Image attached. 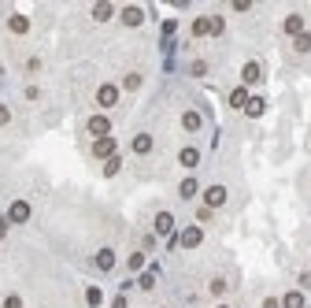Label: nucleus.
<instances>
[{
    "label": "nucleus",
    "instance_id": "nucleus-1",
    "mask_svg": "<svg viewBox=\"0 0 311 308\" xmlns=\"http://www.w3.org/2000/svg\"><path fill=\"white\" fill-rule=\"evenodd\" d=\"M89 134L97 137V141H100V137H112V119H107V115H93L89 119Z\"/></svg>",
    "mask_w": 311,
    "mask_h": 308
},
{
    "label": "nucleus",
    "instance_id": "nucleus-2",
    "mask_svg": "<svg viewBox=\"0 0 311 308\" xmlns=\"http://www.w3.org/2000/svg\"><path fill=\"white\" fill-rule=\"evenodd\" d=\"M93 156H100V160H112V156H115V137H100V141L93 145Z\"/></svg>",
    "mask_w": 311,
    "mask_h": 308
},
{
    "label": "nucleus",
    "instance_id": "nucleus-3",
    "mask_svg": "<svg viewBox=\"0 0 311 308\" xmlns=\"http://www.w3.org/2000/svg\"><path fill=\"white\" fill-rule=\"evenodd\" d=\"M204 201H208V208H219V204H226V186H211V190L204 193Z\"/></svg>",
    "mask_w": 311,
    "mask_h": 308
},
{
    "label": "nucleus",
    "instance_id": "nucleus-4",
    "mask_svg": "<svg viewBox=\"0 0 311 308\" xmlns=\"http://www.w3.org/2000/svg\"><path fill=\"white\" fill-rule=\"evenodd\" d=\"M8 219H11V223H26V219H30V204H26V201H15L11 212H8Z\"/></svg>",
    "mask_w": 311,
    "mask_h": 308
},
{
    "label": "nucleus",
    "instance_id": "nucleus-5",
    "mask_svg": "<svg viewBox=\"0 0 311 308\" xmlns=\"http://www.w3.org/2000/svg\"><path fill=\"white\" fill-rule=\"evenodd\" d=\"M178 241L185 245V249H196V245L204 241V234H200V227H189V230H185V234H182Z\"/></svg>",
    "mask_w": 311,
    "mask_h": 308
},
{
    "label": "nucleus",
    "instance_id": "nucleus-6",
    "mask_svg": "<svg viewBox=\"0 0 311 308\" xmlns=\"http://www.w3.org/2000/svg\"><path fill=\"white\" fill-rule=\"evenodd\" d=\"M97 100H100L104 108H112V104L119 100V89H115V86H100V89H97Z\"/></svg>",
    "mask_w": 311,
    "mask_h": 308
},
{
    "label": "nucleus",
    "instance_id": "nucleus-7",
    "mask_svg": "<svg viewBox=\"0 0 311 308\" xmlns=\"http://www.w3.org/2000/svg\"><path fill=\"white\" fill-rule=\"evenodd\" d=\"M97 268H100V271H112V268H115V253H112V249H100V253H97Z\"/></svg>",
    "mask_w": 311,
    "mask_h": 308
},
{
    "label": "nucleus",
    "instance_id": "nucleus-8",
    "mask_svg": "<svg viewBox=\"0 0 311 308\" xmlns=\"http://www.w3.org/2000/svg\"><path fill=\"white\" fill-rule=\"evenodd\" d=\"M141 19H145L141 8H126V11H122V23H126V26H141Z\"/></svg>",
    "mask_w": 311,
    "mask_h": 308
},
{
    "label": "nucleus",
    "instance_id": "nucleus-9",
    "mask_svg": "<svg viewBox=\"0 0 311 308\" xmlns=\"http://www.w3.org/2000/svg\"><path fill=\"white\" fill-rule=\"evenodd\" d=\"M285 34H293V37L304 34V19H300V15H289V19H285Z\"/></svg>",
    "mask_w": 311,
    "mask_h": 308
},
{
    "label": "nucleus",
    "instance_id": "nucleus-10",
    "mask_svg": "<svg viewBox=\"0 0 311 308\" xmlns=\"http://www.w3.org/2000/svg\"><path fill=\"white\" fill-rule=\"evenodd\" d=\"M156 230H160V234H170V230H174V219H170L167 212H160L156 215Z\"/></svg>",
    "mask_w": 311,
    "mask_h": 308
},
{
    "label": "nucleus",
    "instance_id": "nucleus-11",
    "mask_svg": "<svg viewBox=\"0 0 311 308\" xmlns=\"http://www.w3.org/2000/svg\"><path fill=\"white\" fill-rule=\"evenodd\" d=\"M200 122H204V119H200V112H185V115H182V127H185V130H200Z\"/></svg>",
    "mask_w": 311,
    "mask_h": 308
},
{
    "label": "nucleus",
    "instance_id": "nucleus-12",
    "mask_svg": "<svg viewBox=\"0 0 311 308\" xmlns=\"http://www.w3.org/2000/svg\"><path fill=\"white\" fill-rule=\"evenodd\" d=\"M134 152H141V156H145V152H152V137H148V134H137V137H134Z\"/></svg>",
    "mask_w": 311,
    "mask_h": 308
},
{
    "label": "nucleus",
    "instance_id": "nucleus-13",
    "mask_svg": "<svg viewBox=\"0 0 311 308\" xmlns=\"http://www.w3.org/2000/svg\"><path fill=\"white\" fill-rule=\"evenodd\" d=\"M230 104H233V108H245V104H248V89H245V86H237V89L230 93Z\"/></svg>",
    "mask_w": 311,
    "mask_h": 308
},
{
    "label": "nucleus",
    "instance_id": "nucleus-14",
    "mask_svg": "<svg viewBox=\"0 0 311 308\" xmlns=\"http://www.w3.org/2000/svg\"><path fill=\"white\" fill-rule=\"evenodd\" d=\"M263 78V71H259V64H245V82L252 86V82H259Z\"/></svg>",
    "mask_w": 311,
    "mask_h": 308
},
{
    "label": "nucleus",
    "instance_id": "nucleus-15",
    "mask_svg": "<svg viewBox=\"0 0 311 308\" xmlns=\"http://www.w3.org/2000/svg\"><path fill=\"white\" fill-rule=\"evenodd\" d=\"M263 108H267V104H263L259 97H248V104H245V112H248V115L256 119V115H263Z\"/></svg>",
    "mask_w": 311,
    "mask_h": 308
},
{
    "label": "nucleus",
    "instance_id": "nucleus-16",
    "mask_svg": "<svg viewBox=\"0 0 311 308\" xmlns=\"http://www.w3.org/2000/svg\"><path fill=\"white\" fill-rule=\"evenodd\" d=\"M178 160H182L185 167H196V163H200V152H196V149H182V156H178Z\"/></svg>",
    "mask_w": 311,
    "mask_h": 308
},
{
    "label": "nucleus",
    "instance_id": "nucleus-17",
    "mask_svg": "<svg viewBox=\"0 0 311 308\" xmlns=\"http://www.w3.org/2000/svg\"><path fill=\"white\" fill-rule=\"evenodd\" d=\"M8 26H11V34H26V30H30V23L23 19V15H11V23H8Z\"/></svg>",
    "mask_w": 311,
    "mask_h": 308
},
{
    "label": "nucleus",
    "instance_id": "nucleus-18",
    "mask_svg": "<svg viewBox=\"0 0 311 308\" xmlns=\"http://www.w3.org/2000/svg\"><path fill=\"white\" fill-rule=\"evenodd\" d=\"M112 11H115L112 4H97V8H93V15H97L100 23H104V19H112Z\"/></svg>",
    "mask_w": 311,
    "mask_h": 308
},
{
    "label": "nucleus",
    "instance_id": "nucleus-19",
    "mask_svg": "<svg viewBox=\"0 0 311 308\" xmlns=\"http://www.w3.org/2000/svg\"><path fill=\"white\" fill-rule=\"evenodd\" d=\"M193 34H200V37L211 34V19H196V23H193Z\"/></svg>",
    "mask_w": 311,
    "mask_h": 308
},
{
    "label": "nucleus",
    "instance_id": "nucleus-20",
    "mask_svg": "<svg viewBox=\"0 0 311 308\" xmlns=\"http://www.w3.org/2000/svg\"><path fill=\"white\" fill-rule=\"evenodd\" d=\"M285 308H304V294H285Z\"/></svg>",
    "mask_w": 311,
    "mask_h": 308
},
{
    "label": "nucleus",
    "instance_id": "nucleus-21",
    "mask_svg": "<svg viewBox=\"0 0 311 308\" xmlns=\"http://www.w3.org/2000/svg\"><path fill=\"white\" fill-rule=\"evenodd\" d=\"M196 193V178H185L182 182V197H193Z\"/></svg>",
    "mask_w": 311,
    "mask_h": 308
},
{
    "label": "nucleus",
    "instance_id": "nucleus-22",
    "mask_svg": "<svg viewBox=\"0 0 311 308\" xmlns=\"http://www.w3.org/2000/svg\"><path fill=\"white\" fill-rule=\"evenodd\" d=\"M145 268V253H134L130 256V271H141Z\"/></svg>",
    "mask_w": 311,
    "mask_h": 308
},
{
    "label": "nucleus",
    "instance_id": "nucleus-23",
    "mask_svg": "<svg viewBox=\"0 0 311 308\" xmlns=\"http://www.w3.org/2000/svg\"><path fill=\"white\" fill-rule=\"evenodd\" d=\"M307 49H311V34H300L297 37V52H307Z\"/></svg>",
    "mask_w": 311,
    "mask_h": 308
},
{
    "label": "nucleus",
    "instance_id": "nucleus-24",
    "mask_svg": "<svg viewBox=\"0 0 311 308\" xmlns=\"http://www.w3.org/2000/svg\"><path fill=\"white\" fill-rule=\"evenodd\" d=\"M115 171H119V156H112V160L104 163V175H115Z\"/></svg>",
    "mask_w": 311,
    "mask_h": 308
},
{
    "label": "nucleus",
    "instance_id": "nucleus-25",
    "mask_svg": "<svg viewBox=\"0 0 311 308\" xmlns=\"http://www.w3.org/2000/svg\"><path fill=\"white\" fill-rule=\"evenodd\" d=\"M126 89H141V74H130V78H126Z\"/></svg>",
    "mask_w": 311,
    "mask_h": 308
},
{
    "label": "nucleus",
    "instance_id": "nucleus-26",
    "mask_svg": "<svg viewBox=\"0 0 311 308\" xmlns=\"http://www.w3.org/2000/svg\"><path fill=\"white\" fill-rule=\"evenodd\" d=\"M4 308H23V301H19V297H15V294H11V297L4 301Z\"/></svg>",
    "mask_w": 311,
    "mask_h": 308
},
{
    "label": "nucleus",
    "instance_id": "nucleus-27",
    "mask_svg": "<svg viewBox=\"0 0 311 308\" xmlns=\"http://www.w3.org/2000/svg\"><path fill=\"white\" fill-rule=\"evenodd\" d=\"M8 119H11V112H8V108H4V104H0V127H4V122H8Z\"/></svg>",
    "mask_w": 311,
    "mask_h": 308
},
{
    "label": "nucleus",
    "instance_id": "nucleus-28",
    "mask_svg": "<svg viewBox=\"0 0 311 308\" xmlns=\"http://www.w3.org/2000/svg\"><path fill=\"white\" fill-rule=\"evenodd\" d=\"M219 308H226V304H219Z\"/></svg>",
    "mask_w": 311,
    "mask_h": 308
}]
</instances>
